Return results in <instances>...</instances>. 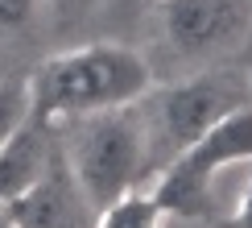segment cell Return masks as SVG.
Wrapping results in <instances>:
<instances>
[{"instance_id":"6da1fadb","label":"cell","mask_w":252,"mask_h":228,"mask_svg":"<svg viewBox=\"0 0 252 228\" xmlns=\"http://www.w3.org/2000/svg\"><path fill=\"white\" fill-rule=\"evenodd\" d=\"M33 83V112L46 124H66L75 116L112 108H132L153 87L149 62L120 41H87L46 58Z\"/></svg>"},{"instance_id":"7a4b0ae2","label":"cell","mask_w":252,"mask_h":228,"mask_svg":"<svg viewBox=\"0 0 252 228\" xmlns=\"http://www.w3.org/2000/svg\"><path fill=\"white\" fill-rule=\"evenodd\" d=\"M54 129H58L62 162H66L75 187L83 191V199L95 212L132 191H141V183L153 179L136 104L132 108L75 116L66 124H54Z\"/></svg>"},{"instance_id":"3957f363","label":"cell","mask_w":252,"mask_h":228,"mask_svg":"<svg viewBox=\"0 0 252 228\" xmlns=\"http://www.w3.org/2000/svg\"><path fill=\"white\" fill-rule=\"evenodd\" d=\"M252 104V79L236 71H203L170 87H149L136 100V116H141L145 150H149L153 179L161 166H170L178 153L211 133L223 116L248 108Z\"/></svg>"},{"instance_id":"277c9868","label":"cell","mask_w":252,"mask_h":228,"mask_svg":"<svg viewBox=\"0 0 252 228\" xmlns=\"http://www.w3.org/2000/svg\"><path fill=\"white\" fill-rule=\"evenodd\" d=\"M240 162H252V104L232 112L203 133L186 153H178L170 166H161L153 179V199L161 203L165 220H198L211 216L219 174L232 170Z\"/></svg>"},{"instance_id":"5b68a950","label":"cell","mask_w":252,"mask_h":228,"mask_svg":"<svg viewBox=\"0 0 252 228\" xmlns=\"http://www.w3.org/2000/svg\"><path fill=\"white\" fill-rule=\"evenodd\" d=\"M157 17L178 54H207L244 38L252 21V0H161Z\"/></svg>"},{"instance_id":"8992f818","label":"cell","mask_w":252,"mask_h":228,"mask_svg":"<svg viewBox=\"0 0 252 228\" xmlns=\"http://www.w3.org/2000/svg\"><path fill=\"white\" fill-rule=\"evenodd\" d=\"M58 129L33 112L21 129L0 145V207L29 195L58 166Z\"/></svg>"},{"instance_id":"52a82bcc","label":"cell","mask_w":252,"mask_h":228,"mask_svg":"<svg viewBox=\"0 0 252 228\" xmlns=\"http://www.w3.org/2000/svg\"><path fill=\"white\" fill-rule=\"evenodd\" d=\"M91 212L95 207L83 199V191L75 187L62 158L29 195H21L4 207L8 228H95Z\"/></svg>"},{"instance_id":"ba28073f","label":"cell","mask_w":252,"mask_h":228,"mask_svg":"<svg viewBox=\"0 0 252 228\" xmlns=\"http://www.w3.org/2000/svg\"><path fill=\"white\" fill-rule=\"evenodd\" d=\"M95 228H165V212L149 191H132L95 212Z\"/></svg>"},{"instance_id":"9c48e42d","label":"cell","mask_w":252,"mask_h":228,"mask_svg":"<svg viewBox=\"0 0 252 228\" xmlns=\"http://www.w3.org/2000/svg\"><path fill=\"white\" fill-rule=\"evenodd\" d=\"M33 116V83L25 75H0V145Z\"/></svg>"},{"instance_id":"30bf717a","label":"cell","mask_w":252,"mask_h":228,"mask_svg":"<svg viewBox=\"0 0 252 228\" xmlns=\"http://www.w3.org/2000/svg\"><path fill=\"white\" fill-rule=\"evenodd\" d=\"M103 0H41V8H46V17L54 21L58 29L66 25H79V21H87Z\"/></svg>"},{"instance_id":"8fae6325","label":"cell","mask_w":252,"mask_h":228,"mask_svg":"<svg viewBox=\"0 0 252 228\" xmlns=\"http://www.w3.org/2000/svg\"><path fill=\"white\" fill-rule=\"evenodd\" d=\"M41 8V0H0V34H17L25 29L33 13Z\"/></svg>"},{"instance_id":"7c38bea8","label":"cell","mask_w":252,"mask_h":228,"mask_svg":"<svg viewBox=\"0 0 252 228\" xmlns=\"http://www.w3.org/2000/svg\"><path fill=\"white\" fill-rule=\"evenodd\" d=\"M232 228H252V183H248L244 199H240V207H236V220H232Z\"/></svg>"},{"instance_id":"4fadbf2b","label":"cell","mask_w":252,"mask_h":228,"mask_svg":"<svg viewBox=\"0 0 252 228\" xmlns=\"http://www.w3.org/2000/svg\"><path fill=\"white\" fill-rule=\"evenodd\" d=\"M120 4H161V0H120Z\"/></svg>"},{"instance_id":"5bb4252c","label":"cell","mask_w":252,"mask_h":228,"mask_svg":"<svg viewBox=\"0 0 252 228\" xmlns=\"http://www.w3.org/2000/svg\"><path fill=\"white\" fill-rule=\"evenodd\" d=\"M0 75H4V71H0Z\"/></svg>"}]
</instances>
